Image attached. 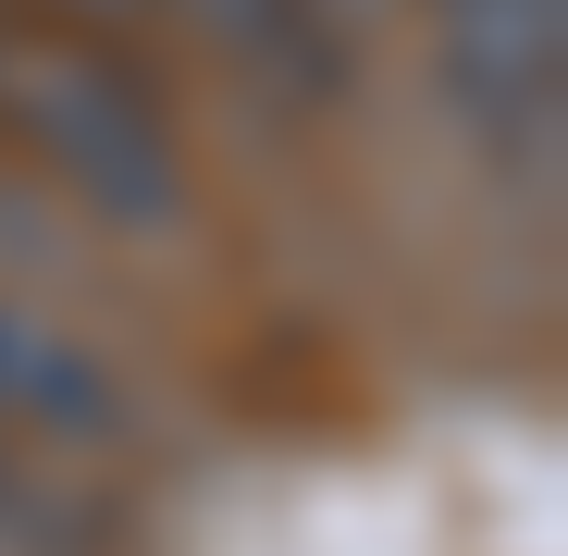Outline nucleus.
Here are the masks:
<instances>
[{
    "label": "nucleus",
    "instance_id": "f03ea898",
    "mask_svg": "<svg viewBox=\"0 0 568 556\" xmlns=\"http://www.w3.org/2000/svg\"><path fill=\"white\" fill-rule=\"evenodd\" d=\"M556 62H568V0H433V74L445 100L531 149V173L556 161Z\"/></svg>",
    "mask_w": 568,
    "mask_h": 556
},
{
    "label": "nucleus",
    "instance_id": "39448f33",
    "mask_svg": "<svg viewBox=\"0 0 568 556\" xmlns=\"http://www.w3.org/2000/svg\"><path fill=\"white\" fill-rule=\"evenodd\" d=\"M384 13H408V0H297V26H322V38H358V26H384Z\"/></svg>",
    "mask_w": 568,
    "mask_h": 556
},
{
    "label": "nucleus",
    "instance_id": "20e7f679",
    "mask_svg": "<svg viewBox=\"0 0 568 556\" xmlns=\"http://www.w3.org/2000/svg\"><path fill=\"white\" fill-rule=\"evenodd\" d=\"M185 26H199L235 74H272L284 50H297V0H173Z\"/></svg>",
    "mask_w": 568,
    "mask_h": 556
},
{
    "label": "nucleus",
    "instance_id": "7ed1b4c3",
    "mask_svg": "<svg viewBox=\"0 0 568 556\" xmlns=\"http://www.w3.org/2000/svg\"><path fill=\"white\" fill-rule=\"evenodd\" d=\"M0 433L38 457H112L136 445V396L74 322H50L38 297H0Z\"/></svg>",
    "mask_w": 568,
    "mask_h": 556
},
{
    "label": "nucleus",
    "instance_id": "f257e3e1",
    "mask_svg": "<svg viewBox=\"0 0 568 556\" xmlns=\"http://www.w3.org/2000/svg\"><path fill=\"white\" fill-rule=\"evenodd\" d=\"M0 112L26 124V149L74 185L87 211H100L112 235H149L173 247L185 223H199V185H185V149L161 137L149 112V87L100 50H74V38H26V50H0Z\"/></svg>",
    "mask_w": 568,
    "mask_h": 556
},
{
    "label": "nucleus",
    "instance_id": "423d86ee",
    "mask_svg": "<svg viewBox=\"0 0 568 556\" xmlns=\"http://www.w3.org/2000/svg\"><path fill=\"white\" fill-rule=\"evenodd\" d=\"M50 13H87V26H124V13H149V0H50Z\"/></svg>",
    "mask_w": 568,
    "mask_h": 556
}]
</instances>
